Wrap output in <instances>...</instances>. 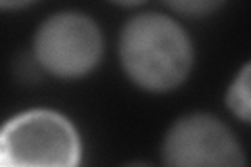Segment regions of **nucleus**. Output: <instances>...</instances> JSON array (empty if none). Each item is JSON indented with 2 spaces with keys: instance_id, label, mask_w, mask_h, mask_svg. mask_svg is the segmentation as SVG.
<instances>
[{
  "instance_id": "nucleus-5",
  "label": "nucleus",
  "mask_w": 251,
  "mask_h": 167,
  "mask_svg": "<svg viewBox=\"0 0 251 167\" xmlns=\"http://www.w3.org/2000/svg\"><path fill=\"white\" fill-rule=\"evenodd\" d=\"M249 73H251V63L245 61L239 67L237 73L232 75V79L228 82L226 92H224V105H226V109H228V113L243 125H247L251 121Z\"/></svg>"
},
{
  "instance_id": "nucleus-6",
  "label": "nucleus",
  "mask_w": 251,
  "mask_h": 167,
  "mask_svg": "<svg viewBox=\"0 0 251 167\" xmlns=\"http://www.w3.org/2000/svg\"><path fill=\"white\" fill-rule=\"evenodd\" d=\"M228 0H163V4L180 17L188 19H201L218 13Z\"/></svg>"
},
{
  "instance_id": "nucleus-3",
  "label": "nucleus",
  "mask_w": 251,
  "mask_h": 167,
  "mask_svg": "<svg viewBox=\"0 0 251 167\" xmlns=\"http://www.w3.org/2000/svg\"><path fill=\"white\" fill-rule=\"evenodd\" d=\"M29 50L46 77L75 82L99 69L105 57V34L92 15L63 9L38 23Z\"/></svg>"
},
{
  "instance_id": "nucleus-4",
  "label": "nucleus",
  "mask_w": 251,
  "mask_h": 167,
  "mask_svg": "<svg viewBox=\"0 0 251 167\" xmlns=\"http://www.w3.org/2000/svg\"><path fill=\"white\" fill-rule=\"evenodd\" d=\"M163 165L172 167H245L241 140L224 119L207 111H191L168 125L159 144Z\"/></svg>"
},
{
  "instance_id": "nucleus-1",
  "label": "nucleus",
  "mask_w": 251,
  "mask_h": 167,
  "mask_svg": "<svg viewBox=\"0 0 251 167\" xmlns=\"http://www.w3.org/2000/svg\"><path fill=\"white\" fill-rule=\"evenodd\" d=\"M117 61L134 88L170 94L188 82L197 50L188 29L174 15L143 11L124 21L117 36Z\"/></svg>"
},
{
  "instance_id": "nucleus-2",
  "label": "nucleus",
  "mask_w": 251,
  "mask_h": 167,
  "mask_svg": "<svg viewBox=\"0 0 251 167\" xmlns=\"http://www.w3.org/2000/svg\"><path fill=\"white\" fill-rule=\"evenodd\" d=\"M82 134L57 109H25L0 123V167H75Z\"/></svg>"
},
{
  "instance_id": "nucleus-7",
  "label": "nucleus",
  "mask_w": 251,
  "mask_h": 167,
  "mask_svg": "<svg viewBox=\"0 0 251 167\" xmlns=\"http://www.w3.org/2000/svg\"><path fill=\"white\" fill-rule=\"evenodd\" d=\"M13 75L17 82H21L23 86H31V84H40L46 77V73L42 71V67L38 65V61L34 59L31 50H23L19 52L13 61Z\"/></svg>"
},
{
  "instance_id": "nucleus-9",
  "label": "nucleus",
  "mask_w": 251,
  "mask_h": 167,
  "mask_svg": "<svg viewBox=\"0 0 251 167\" xmlns=\"http://www.w3.org/2000/svg\"><path fill=\"white\" fill-rule=\"evenodd\" d=\"M107 2L120 6V9H138V6L147 4V0H107Z\"/></svg>"
},
{
  "instance_id": "nucleus-8",
  "label": "nucleus",
  "mask_w": 251,
  "mask_h": 167,
  "mask_svg": "<svg viewBox=\"0 0 251 167\" xmlns=\"http://www.w3.org/2000/svg\"><path fill=\"white\" fill-rule=\"evenodd\" d=\"M38 0H0V13H15L29 9L31 4H36Z\"/></svg>"
}]
</instances>
